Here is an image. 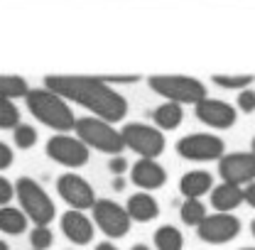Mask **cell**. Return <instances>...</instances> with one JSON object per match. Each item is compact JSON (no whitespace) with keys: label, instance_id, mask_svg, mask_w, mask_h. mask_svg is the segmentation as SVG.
Here are the masks:
<instances>
[{"label":"cell","instance_id":"1","mask_svg":"<svg viewBox=\"0 0 255 250\" xmlns=\"http://www.w3.org/2000/svg\"><path fill=\"white\" fill-rule=\"evenodd\" d=\"M44 86L59 94L64 101H71L86 108L91 116L108 123H118L128 116V101L101 76L81 74H49L44 76Z\"/></svg>","mask_w":255,"mask_h":250},{"label":"cell","instance_id":"2","mask_svg":"<svg viewBox=\"0 0 255 250\" xmlns=\"http://www.w3.org/2000/svg\"><path fill=\"white\" fill-rule=\"evenodd\" d=\"M25 103H27V111L32 116L42 125L52 127L54 132H71L76 125V116L69 108V103L47 86L30 89V94L25 96Z\"/></svg>","mask_w":255,"mask_h":250},{"label":"cell","instance_id":"3","mask_svg":"<svg viewBox=\"0 0 255 250\" xmlns=\"http://www.w3.org/2000/svg\"><path fill=\"white\" fill-rule=\"evenodd\" d=\"M147 86L157 96L179 103V106H196L199 101L206 98V86L194 79V76H184V74H155L147 79Z\"/></svg>","mask_w":255,"mask_h":250},{"label":"cell","instance_id":"4","mask_svg":"<svg viewBox=\"0 0 255 250\" xmlns=\"http://www.w3.org/2000/svg\"><path fill=\"white\" fill-rule=\"evenodd\" d=\"M74 135L89 150H98V152H106V155H121L126 150L121 130H116L113 123H108L103 118H96V116H91V118H76Z\"/></svg>","mask_w":255,"mask_h":250},{"label":"cell","instance_id":"5","mask_svg":"<svg viewBox=\"0 0 255 250\" xmlns=\"http://www.w3.org/2000/svg\"><path fill=\"white\" fill-rule=\"evenodd\" d=\"M15 199L20 201V209L34 226H49L57 216V206H54L52 196L32 177H20L15 182Z\"/></svg>","mask_w":255,"mask_h":250},{"label":"cell","instance_id":"6","mask_svg":"<svg viewBox=\"0 0 255 250\" xmlns=\"http://www.w3.org/2000/svg\"><path fill=\"white\" fill-rule=\"evenodd\" d=\"M121 135H123V142H126L128 150H132L135 155H140V157L155 159V157H159L164 152V147H167L162 130L155 127V125L128 123V125H123Z\"/></svg>","mask_w":255,"mask_h":250},{"label":"cell","instance_id":"7","mask_svg":"<svg viewBox=\"0 0 255 250\" xmlns=\"http://www.w3.org/2000/svg\"><path fill=\"white\" fill-rule=\"evenodd\" d=\"M47 157L59 162L69 169H76V167H84L91 157V150L76 137V135H69V132H57L54 137L47 140Z\"/></svg>","mask_w":255,"mask_h":250},{"label":"cell","instance_id":"8","mask_svg":"<svg viewBox=\"0 0 255 250\" xmlns=\"http://www.w3.org/2000/svg\"><path fill=\"white\" fill-rule=\"evenodd\" d=\"M177 152L191 162H214L226 155V145L221 137L211 132H191L177 142Z\"/></svg>","mask_w":255,"mask_h":250},{"label":"cell","instance_id":"9","mask_svg":"<svg viewBox=\"0 0 255 250\" xmlns=\"http://www.w3.org/2000/svg\"><path fill=\"white\" fill-rule=\"evenodd\" d=\"M94 223L108 236V238H123L128 236L132 219L128 216L126 206L111 201V199H96L94 204Z\"/></svg>","mask_w":255,"mask_h":250},{"label":"cell","instance_id":"10","mask_svg":"<svg viewBox=\"0 0 255 250\" xmlns=\"http://www.w3.org/2000/svg\"><path fill=\"white\" fill-rule=\"evenodd\" d=\"M196 233L204 243H211V246H223V243H231L233 238H238L241 233V221L231 214H211L196 226Z\"/></svg>","mask_w":255,"mask_h":250},{"label":"cell","instance_id":"11","mask_svg":"<svg viewBox=\"0 0 255 250\" xmlns=\"http://www.w3.org/2000/svg\"><path fill=\"white\" fill-rule=\"evenodd\" d=\"M57 194L62 196L71 209H76V211L94 209V204H96L94 187H91L84 177H79V174H74V172L62 174V177L57 179Z\"/></svg>","mask_w":255,"mask_h":250},{"label":"cell","instance_id":"12","mask_svg":"<svg viewBox=\"0 0 255 250\" xmlns=\"http://www.w3.org/2000/svg\"><path fill=\"white\" fill-rule=\"evenodd\" d=\"M219 177L223 182L248 187L255 182V152H231L219 159Z\"/></svg>","mask_w":255,"mask_h":250},{"label":"cell","instance_id":"13","mask_svg":"<svg viewBox=\"0 0 255 250\" xmlns=\"http://www.w3.org/2000/svg\"><path fill=\"white\" fill-rule=\"evenodd\" d=\"M194 113H196V118L201 123L214 127V130H228L238 121V113H236V108L231 103L219 101V98H209V96L194 106Z\"/></svg>","mask_w":255,"mask_h":250},{"label":"cell","instance_id":"14","mask_svg":"<svg viewBox=\"0 0 255 250\" xmlns=\"http://www.w3.org/2000/svg\"><path fill=\"white\" fill-rule=\"evenodd\" d=\"M130 179L135 187H140L142 191H155V189L164 187L167 182V172L164 167L159 164L157 159H150V157H140L132 169H130Z\"/></svg>","mask_w":255,"mask_h":250},{"label":"cell","instance_id":"15","mask_svg":"<svg viewBox=\"0 0 255 250\" xmlns=\"http://www.w3.org/2000/svg\"><path fill=\"white\" fill-rule=\"evenodd\" d=\"M62 233L74 246H89L94 241V221L84 211L69 209L66 214H62Z\"/></svg>","mask_w":255,"mask_h":250},{"label":"cell","instance_id":"16","mask_svg":"<svg viewBox=\"0 0 255 250\" xmlns=\"http://www.w3.org/2000/svg\"><path fill=\"white\" fill-rule=\"evenodd\" d=\"M243 201H246V194H243V187H238V184L221 182L219 187L211 189V206L216 211H221V214L236 211Z\"/></svg>","mask_w":255,"mask_h":250},{"label":"cell","instance_id":"17","mask_svg":"<svg viewBox=\"0 0 255 250\" xmlns=\"http://www.w3.org/2000/svg\"><path fill=\"white\" fill-rule=\"evenodd\" d=\"M126 211L132 221H137V223H147V221H152V219H157L159 216V204H157V199H155L152 194H147V191H137V194H132V196L128 199Z\"/></svg>","mask_w":255,"mask_h":250},{"label":"cell","instance_id":"18","mask_svg":"<svg viewBox=\"0 0 255 250\" xmlns=\"http://www.w3.org/2000/svg\"><path fill=\"white\" fill-rule=\"evenodd\" d=\"M214 189V177L206 169H191L179 179V191L187 199H199Z\"/></svg>","mask_w":255,"mask_h":250},{"label":"cell","instance_id":"19","mask_svg":"<svg viewBox=\"0 0 255 250\" xmlns=\"http://www.w3.org/2000/svg\"><path fill=\"white\" fill-rule=\"evenodd\" d=\"M182 118H184V111L179 103H172V101H164L162 106H157L152 111V123L159 130H177L182 125Z\"/></svg>","mask_w":255,"mask_h":250},{"label":"cell","instance_id":"20","mask_svg":"<svg viewBox=\"0 0 255 250\" xmlns=\"http://www.w3.org/2000/svg\"><path fill=\"white\" fill-rule=\"evenodd\" d=\"M27 216L22 209H15V206H0V231L7 233V236H20L25 233L27 228Z\"/></svg>","mask_w":255,"mask_h":250},{"label":"cell","instance_id":"21","mask_svg":"<svg viewBox=\"0 0 255 250\" xmlns=\"http://www.w3.org/2000/svg\"><path fill=\"white\" fill-rule=\"evenodd\" d=\"M155 241V248L157 250H182L184 248V236L179 228L174 226H159L152 236Z\"/></svg>","mask_w":255,"mask_h":250},{"label":"cell","instance_id":"22","mask_svg":"<svg viewBox=\"0 0 255 250\" xmlns=\"http://www.w3.org/2000/svg\"><path fill=\"white\" fill-rule=\"evenodd\" d=\"M30 94L27 79L17 76V74H0V98H25Z\"/></svg>","mask_w":255,"mask_h":250},{"label":"cell","instance_id":"23","mask_svg":"<svg viewBox=\"0 0 255 250\" xmlns=\"http://www.w3.org/2000/svg\"><path fill=\"white\" fill-rule=\"evenodd\" d=\"M179 216H182V221H184L187 226H194V228H196L209 214H206V206L201 204V199H184V204H182V209H179Z\"/></svg>","mask_w":255,"mask_h":250},{"label":"cell","instance_id":"24","mask_svg":"<svg viewBox=\"0 0 255 250\" xmlns=\"http://www.w3.org/2000/svg\"><path fill=\"white\" fill-rule=\"evenodd\" d=\"M211 79H214V84L221 86V89H228V91H243V89H251V84H253L255 76H251V74H236V76H231V74H214Z\"/></svg>","mask_w":255,"mask_h":250},{"label":"cell","instance_id":"25","mask_svg":"<svg viewBox=\"0 0 255 250\" xmlns=\"http://www.w3.org/2000/svg\"><path fill=\"white\" fill-rule=\"evenodd\" d=\"M20 125V111L10 98H0V130H15Z\"/></svg>","mask_w":255,"mask_h":250},{"label":"cell","instance_id":"26","mask_svg":"<svg viewBox=\"0 0 255 250\" xmlns=\"http://www.w3.org/2000/svg\"><path fill=\"white\" fill-rule=\"evenodd\" d=\"M12 137H15V145H17L20 150H30V147L37 145V130H34L32 125L20 123L12 130Z\"/></svg>","mask_w":255,"mask_h":250},{"label":"cell","instance_id":"27","mask_svg":"<svg viewBox=\"0 0 255 250\" xmlns=\"http://www.w3.org/2000/svg\"><path fill=\"white\" fill-rule=\"evenodd\" d=\"M54 243V233L49 231V226H34L30 233V246L34 250H47Z\"/></svg>","mask_w":255,"mask_h":250},{"label":"cell","instance_id":"28","mask_svg":"<svg viewBox=\"0 0 255 250\" xmlns=\"http://www.w3.org/2000/svg\"><path fill=\"white\" fill-rule=\"evenodd\" d=\"M238 108H241L243 113H253L255 111V91L253 89H243V91L238 94Z\"/></svg>","mask_w":255,"mask_h":250},{"label":"cell","instance_id":"29","mask_svg":"<svg viewBox=\"0 0 255 250\" xmlns=\"http://www.w3.org/2000/svg\"><path fill=\"white\" fill-rule=\"evenodd\" d=\"M15 199V184H10L5 177H0V206H7Z\"/></svg>","mask_w":255,"mask_h":250},{"label":"cell","instance_id":"30","mask_svg":"<svg viewBox=\"0 0 255 250\" xmlns=\"http://www.w3.org/2000/svg\"><path fill=\"white\" fill-rule=\"evenodd\" d=\"M10 164H12V150H10L5 142H0V172L7 169Z\"/></svg>","mask_w":255,"mask_h":250},{"label":"cell","instance_id":"31","mask_svg":"<svg viewBox=\"0 0 255 250\" xmlns=\"http://www.w3.org/2000/svg\"><path fill=\"white\" fill-rule=\"evenodd\" d=\"M108 169H111L113 174H123V172L128 169V162L123 159V157H118V155H116L113 159H111V162H108Z\"/></svg>","mask_w":255,"mask_h":250},{"label":"cell","instance_id":"32","mask_svg":"<svg viewBox=\"0 0 255 250\" xmlns=\"http://www.w3.org/2000/svg\"><path fill=\"white\" fill-rule=\"evenodd\" d=\"M243 194H246V204H248V206H253V209H255V182H251L248 187L243 189Z\"/></svg>","mask_w":255,"mask_h":250},{"label":"cell","instance_id":"33","mask_svg":"<svg viewBox=\"0 0 255 250\" xmlns=\"http://www.w3.org/2000/svg\"><path fill=\"white\" fill-rule=\"evenodd\" d=\"M96 250H118V248H116L113 243H108V241H106V243H98V246H96Z\"/></svg>","mask_w":255,"mask_h":250},{"label":"cell","instance_id":"34","mask_svg":"<svg viewBox=\"0 0 255 250\" xmlns=\"http://www.w3.org/2000/svg\"><path fill=\"white\" fill-rule=\"evenodd\" d=\"M130 250H152V248H147V246H142V243H137V246H132Z\"/></svg>","mask_w":255,"mask_h":250},{"label":"cell","instance_id":"35","mask_svg":"<svg viewBox=\"0 0 255 250\" xmlns=\"http://www.w3.org/2000/svg\"><path fill=\"white\" fill-rule=\"evenodd\" d=\"M0 250H10V248H7V243H5V241H0Z\"/></svg>","mask_w":255,"mask_h":250},{"label":"cell","instance_id":"36","mask_svg":"<svg viewBox=\"0 0 255 250\" xmlns=\"http://www.w3.org/2000/svg\"><path fill=\"white\" fill-rule=\"evenodd\" d=\"M251 231H253V236H255V221H253V223H251Z\"/></svg>","mask_w":255,"mask_h":250},{"label":"cell","instance_id":"37","mask_svg":"<svg viewBox=\"0 0 255 250\" xmlns=\"http://www.w3.org/2000/svg\"><path fill=\"white\" fill-rule=\"evenodd\" d=\"M251 152H255V137H253V150H251Z\"/></svg>","mask_w":255,"mask_h":250},{"label":"cell","instance_id":"38","mask_svg":"<svg viewBox=\"0 0 255 250\" xmlns=\"http://www.w3.org/2000/svg\"><path fill=\"white\" fill-rule=\"evenodd\" d=\"M241 250H255V248H241Z\"/></svg>","mask_w":255,"mask_h":250},{"label":"cell","instance_id":"39","mask_svg":"<svg viewBox=\"0 0 255 250\" xmlns=\"http://www.w3.org/2000/svg\"><path fill=\"white\" fill-rule=\"evenodd\" d=\"M32 250H34V248H32Z\"/></svg>","mask_w":255,"mask_h":250}]
</instances>
